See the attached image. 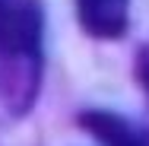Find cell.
Returning a JSON list of instances; mask_svg holds the SVG:
<instances>
[{
	"label": "cell",
	"mask_w": 149,
	"mask_h": 146,
	"mask_svg": "<svg viewBox=\"0 0 149 146\" xmlns=\"http://www.w3.org/2000/svg\"><path fill=\"white\" fill-rule=\"evenodd\" d=\"M76 13L95 38H120L127 29V0H76Z\"/></svg>",
	"instance_id": "obj_1"
},
{
	"label": "cell",
	"mask_w": 149,
	"mask_h": 146,
	"mask_svg": "<svg viewBox=\"0 0 149 146\" xmlns=\"http://www.w3.org/2000/svg\"><path fill=\"white\" fill-rule=\"evenodd\" d=\"M83 127H89L105 146H146V140L140 133H133L118 115H108V111H89V115H83Z\"/></svg>",
	"instance_id": "obj_2"
},
{
	"label": "cell",
	"mask_w": 149,
	"mask_h": 146,
	"mask_svg": "<svg viewBox=\"0 0 149 146\" xmlns=\"http://www.w3.org/2000/svg\"><path fill=\"white\" fill-rule=\"evenodd\" d=\"M140 76H143V83H146V89H149V60L143 64V70H140Z\"/></svg>",
	"instance_id": "obj_3"
}]
</instances>
